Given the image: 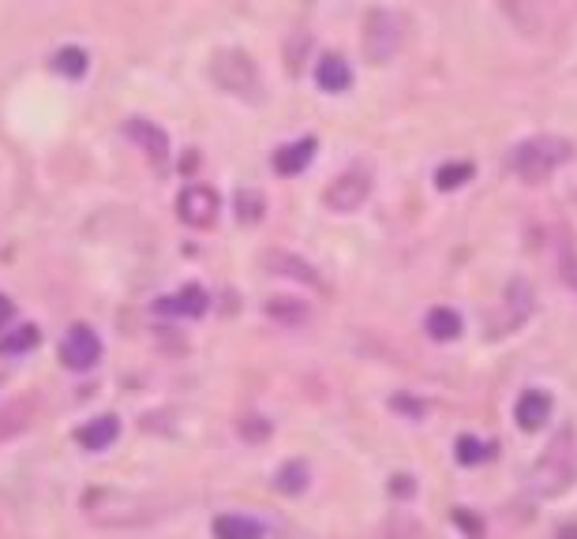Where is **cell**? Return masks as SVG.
Listing matches in <instances>:
<instances>
[{
  "label": "cell",
  "mask_w": 577,
  "mask_h": 539,
  "mask_svg": "<svg viewBox=\"0 0 577 539\" xmlns=\"http://www.w3.org/2000/svg\"><path fill=\"white\" fill-rule=\"evenodd\" d=\"M393 408H401V413H420L417 401H406V397H393Z\"/></svg>",
  "instance_id": "29"
},
{
  "label": "cell",
  "mask_w": 577,
  "mask_h": 539,
  "mask_svg": "<svg viewBox=\"0 0 577 539\" xmlns=\"http://www.w3.org/2000/svg\"><path fill=\"white\" fill-rule=\"evenodd\" d=\"M12 318H15V304L4 296V292H0V330H4V326L12 323Z\"/></svg>",
  "instance_id": "27"
},
{
  "label": "cell",
  "mask_w": 577,
  "mask_h": 539,
  "mask_svg": "<svg viewBox=\"0 0 577 539\" xmlns=\"http://www.w3.org/2000/svg\"><path fill=\"white\" fill-rule=\"evenodd\" d=\"M308 487V464L304 461H292L278 472V491L281 495H300Z\"/></svg>",
  "instance_id": "20"
},
{
  "label": "cell",
  "mask_w": 577,
  "mask_h": 539,
  "mask_svg": "<svg viewBox=\"0 0 577 539\" xmlns=\"http://www.w3.org/2000/svg\"><path fill=\"white\" fill-rule=\"evenodd\" d=\"M406 34H409L406 15L393 12V8H375V12H368V20H364V26H360L364 60L390 64L401 53V45H406Z\"/></svg>",
  "instance_id": "3"
},
{
  "label": "cell",
  "mask_w": 577,
  "mask_h": 539,
  "mask_svg": "<svg viewBox=\"0 0 577 539\" xmlns=\"http://www.w3.org/2000/svg\"><path fill=\"white\" fill-rule=\"evenodd\" d=\"M124 132H127V139L140 143V150H146V158H151L154 169H165V161H169V135H165L158 124L135 116V121L124 124Z\"/></svg>",
  "instance_id": "9"
},
{
  "label": "cell",
  "mask_w": 577,
  "mask_h": 539,
  "mask_svg": "<svg viewBox=\"0 0 577 539\" xmlns=\"http://www.w3.org/2000/svg\"><path fill=\"white\" fill-rule=\"evenodd\" d=\"M218 210H222V199H218V191L207 184H188L177 199L180 222L191 228H210L218 222Z\"/></svg>",
  "instance_id": "7"
},
{
  "label": "cell",
  "mask_w": 577,
  "mask_h": 539,
  "mask_svg": "<svg viewBox=\"0 0 577 539\" xmlns=\"http://www.w3.org/2000/svg\"><path fill=\"white\" fill-rule=\"evenodd\" d=\"M82 517L98 528H143L173 514V502L151 491H124V487H90L79 502Z\"/></svg>",
  "instance_id": "1"
},
{
  "label": "cell",
  "mask_w": 577,
  "mask_h": 539,
  "mask_svg": "<svg viewBox=\"0 0 577 539\" xmlns=\"http://www.w3.org/2000/svg\"><path fill=\"white\" fill-rule=\"evenodd\" d=\"M577 480V435L563 431L555 435V442L547 446L544 457L529 469L525 487L533 491L536 498H555L563 491H570V483Z\"/></svg>",
  "instance_id": "2"
},
{
  "label": "cell",
  "mask_w": 577,
  "mask_h": 539,
  "mask_svg": "<svg viewBox=\"0 0 577 539\" xmlns=\"http://www.w3.org/2000/svg\"><path fill=\"white\" fill-rule=\"evenodd\" d=\"M473 161H451V166H443L435 172V188L439 191H454V188H462L465 180L473 177Z\"/></svg>",
  "instance_id": "19"
},
{
  "label": "cell",
  "mask_w": 577,
  "mask_h": 539,
  "mask_svg": "<svg viewBox=\"0 0 577 539\" xmlns=\"http://www.w3.org/2000/svg\"><path fill=\"white\" fill-rule=\"evenodd\" d=\"M311 158H315V139L286 143L274 150V172H281V177H297V172H304L311 166Z\"/></svg>",
  "instance_id": "13"
},
{
  "label": "cell",
  "mask_w": 577,
  "mask_h": 539,
  "mask_svg": "<svg viewBox=\"0 0 577 539\" xmlns=\"http://www.w3.org/2000/svg\"><path fill=\"white\" fill-rule=\"evenodd\" d=\"M210 532H214V539H263V525L241 514H222L214 517Z\"/></svg>",
  "instance_id": "15"
},
{
  "label": "cell",
  "mask_w": 577,
  "mask_h": 539,
  "mask_svg": "<svg viewBox=\"0 0 577 539\" xmlns=\"http://www.w3.org/2000/svg\"><path fill=\"white\" fill-rule=\"evenodd\" d=\"M20 427H26V408H8V413L0 416V438L20 431Z\"/></svg>",
  "instance_id": "26"
},
{
  "label": "cell",
  "mask_w": 577,
  "mask_h": 539,
  "mask_svg": "<svg viewBox=\"0 0 577 539\" xmlns=\"http://www.w3.org/2000/svg\"><path fill=\"white\" fill-rule=\"evenodd\" d=\"M34 345H38V326L23 323L20 330H8L0 337V356H23V352H31Z\"/></svg>",
  "instance_id": "18"
},
{
  "label": "cell",
  "mask_w": 577,
  "mask_h": 539,
  "mask_svg": "<svg viewBox=\"0 0 577 539\" xmlns=\"http://www.w3.org/2000/svg\"><path fill=\"white\" fill-rule=\"evenodd\" d=\"M514 419L521 431H540V427L552 419V394H544V390H525V394L518 397Z\"/></svg>",
  "instance_id": "11"
},
{
  "label": "cell",
  "mask_w": 577,
  "mask_h": 539,
  "mask_svg": "<svg viewBox=\"0 0 577 539\" xmlns=\"http://www.w3.org/2000/svg\"><path fill=\"white\" fill-rule=\"evenodd\" d=\"M267 267H270L274 273H286V278H297V281H304V285H319V273H311V267H308V262L292 259V255L270 251V255H267Z\"/></svg>",
  "instance_id": "16"
},
{
  "label": "cell",
  "mask_w": 577,
  "mask_h": 539,
  "mask_svg": "<svg viewBox=\"0 0 577 539\" xmlns=\"http://www.w3.org/2000/svg\"><path fill=\"white\" fill-rule=\"evenodd\" d=\"M371 195V177L364 169H349L342 172V177H334L323 191V203L330 214H353V210H360L368 203Z\"/></svg>",
  "instance_id": "6"
},
{
  "label": "cell",
  "mask_w": 577,
  "mask_h": 539,
  "mask_svg": "<svg viewBox=\"0 0 577 539\" xmlns=\"http://www.w3.org/2000/svg\"><path fill=\"white\" fill-rule=\"evenodd\" d=\"M428 334L435 341H454L462 334V315L451 312V307H435V312H428Z\"/></svg>",
  "instance_id": "17"
},
{
  "label": "cell",
  "mask_w": 577,
  "mask_h": 539,
  "mask_svg": "<svg viewBox=\"0 0 577 539\" xmlns=\"http://www.w3.org/2000/svg\"><path fill=\"white\" fill-rule=\"evenodd\" d=\"M393 495H412V480L409 476H393Z\"/></svg>",
  "instance_id": "28"
},
{
  "label": "cell",
  "mask_w": 577,
  "mask_h": 539,
  "mask_svg": "<svg viewBox=\"0 0 577 539\" xmlns=\"http://www.w3.org/2000/svg\"><path fill=\"white\" fill-rule=\"evenodd\" d=\"M315 83H319V90H326V94H345V90L353 87L349 64L337 57V53H326V57H319V64H315Z\"/></svg>",
  "instance_id": "12"
},
{
  "label": "cell",
  "mask_w": 577,
  "mask_h": 539,
  "mask_svg": "<svg viewBox=\"0 0 577 539\" xmlns=\"http://www.w3.org/2000/svg\"><path fill=\"white\" fill-rule=\"evenodd\" d=\"M102 360V337L90 326H71L68 337L60 341V363L68 371H90Z\"/></svg>",
  "instance_id": "8"
},
{
  "label": "cell",
  "mask_w": 577,
  "mask_h": 539,
  "mask_svg": "<svg viewBox=\"0 0 577 539\" xmlns=\"http://www.w3.org/2000/svg\"><path fill=\"white\" fill-rule=\"evenodd\" d=\"M570 161V143L552 139V135H536V139L521 143L514 150V172L529 184H544L547 177Z\"/></svg>",
  "instance_id": "5"
},
{
  "label": "cell",
  "mask_w": 577,
  "mask_h": 539,
  "mask_svg": "<svg viewBox=\"0 0 577 539\" xmlns=\"http://www.w3.org/2000/svg\"><path fill=\"white\" fill-rule=\"evenodd\" d=\"M116 438H121V416H113V413L87 419V424H82L79 431H76V442H79L87 453H102V450H109V446H113Z\"/></svg>",
  "instance_id": "10"
},
{
  "label": "cell",
  "mask_w": 577,
  "mask_h": 539,
  "mask_svg": "<svg viewBox=\"0 0 577 539\" xmlns=\"http://www.w3.org/2000/svg\"><path fill=\"white\" fill-rule=\"evenodd\" d=\"M263 195H255V191H241V195H236V217H241V222H263Z\"/></svg>",
  "instance_id": "22"
},
{
  "label": "cell",
  "mask_w": 577,
  "mask_h": 539,
  "mask_svg": "<svg viewBox=\"0 0 577 539\" xmlns=\"http://www.w3.org/2000/svg\"><path fill=\"white\" fill-rule=\"evenodd\" d=\"M210 79H214L218 90L244 98V102H255L263 90L259 68H255V60L244 49H218L214 60H210Z\"/></svg>",
  "instance_id": "4"
},
{
  "label": "cell",
  "mask_w": 577,
  "mask_h": 539,
  "mask_svg": "<svg viewBox=\"0 0 577 539\" xmlns=\"http://www.w3.org/2000/svg\"><path fill=\"white\" fill-rule=\"evenodd\" d=\"M158 312L162 315H188V318H199L207 312V292L199 285H185L180 292H173V296L158 300Z\"/></svg>",
  "instance_id": "14"
},
{
  "label": "cell",
  "mask_w": 577,
  "mask_h": 539,
  "mask_svg": "<svg viewBox=\"0 0 577 539\" xmlns=\"http://www.w3.org/2000/svg\"><path fill=\"white\" fill-rule=\"evenodd\" d=\"M49 64H53V71H60V76L79 79L82 71H87V53L82 49H60Z\"/></svg>",
  "instance_id": "21"
},
{
  "label": "cell",
  "mask_w": 577,
  "mask_h": 539,
  "mask_svg": "<svg viewBox=\"0 0 577 539\" xmlns=\"http://www.w3.org/2000/svg\"><path fill=\"white\" fill-rule=\"evenodd\" d=\"M270 315L278 318V323H304V318H308L304 307H300V304H286L281 296L270 300Z\"/></svg>",
  "instance_id": "24"
},
{
  "label": "cell",
  "mask_w": 577,
  "mask_h": 539,
  "mask_svg": "<svg viewBox=\"0 0 577 539\" xmlns=\"http://www.w3.org/2000/svg\"><path fill=\"white\" fill-rule=\"evenodd\" d=\"M454 457H457V464H480L484 457H488V446H484L480 438L465 435V438H457V453Z\"/></svg>",
  "instance_id": "23"
},
{
  "label": "cell",
  "mask_w": 577,
  "mask_h": 539,
  "mask_svg": "<svg viewBox=\"0 0 577 539\" xmlns=\"http://www.w3.org/2000/svg\"><path fill=\"white\" fill-rule=\"evenodd\" d=\"M241 435L247 438V442H263V438H270V424L263 416H244Z\"/></svg>",
  "instance_id": "25"
}]
</instances>
